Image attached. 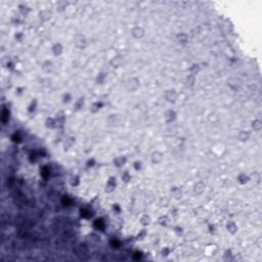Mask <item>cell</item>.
<instances>
[{
  "instance_id": "cell-5",
  "label": "cell",
  "mask_w": 262,
  "mask_h": 262,
  "mask_svg": "<svg viewBox=\"0 0 262 262\" xmlns=\"http://www.w3.org/2000/svg\"><path fill=\"white\" fill-rule=\"evenodd\" d=\"M145 29L140 27V26H136V27H134L131 31V34L135 39H140V38H143V36H145Z\"/></svg>"
},
{
  "instance_id": "cell-16",
  "label": "cell",
  "mask_w": 262,
  "mask_h": 262,
  "mask_svg": "<svg viewBox=\"0 0 262 262\" xmlns=\"http://www.w3.org/2000/svg\"><path fill=\"white\" fill-rule=\"evenodd\" d=\"M226 229L228 232H230V234L235 235V232H238V225L235 224V223L234 222V221H229V222L226 224Z\"/></svg>"
},
{
  "instance_id": "cell-18",
  "label": "cell",
  "mask_w": 262,
  "mask_h": 262,
  "mask_svg": "<svg viewBox=\"0 0 262 262\" xmlns=\"http://www.w3.org/2000/svg\"><path fill=\"white\" fill-rule=\"evenodd\" d=\"M194 82H196V76L191 75V74H189V75L187 76L186 79V86H187V87H193V86L194 85Z\"/></svg>"
},
{
  "instance_id": "cell-20",
  "label": "cell",
  "mask_w": 262,
  "mask_h": 262,
  "mask_svg": "<svg viewBox=\"0 0 262 262\" xmlns=\"http://www.w3.org/2000/svg\"><path fill=\"white\" fill-rule=\"evenodd\" d=\"M199 72H200V66H199L198 64H194L193 66L189 68V73H191V75L196 76Z\"/></svg>"
},
{
  "instance_id": "cell-26",
  "label": "cell",
  "mask_w": 262,
  "mask_h": 262,
  "mask_svg": "<svg viewBox=\"0 0 262 262\" xmlns=\"http://www.w3.org/2000/svg\"><path fill=\"white\" fill-rule=\"evenodd\" d=\"M122 179L124 180L125 182H128L129 180H130V175L128 174V172H125L124 174H122Z\"/></svg>"
},
{
  "instance_id": "cell-6",
  "label": "cell",
  "mask_w": 262,
  "mask_h": 262,
  "mask_svg": "<svg viewBox=\"0 0 262 262\" xmlns=\"http://www.w3.org/2000/svg\"><path fill=\"white\" fill-rule=\"evenodd\" d=\"M151 161H152L154 164H160L163 161V154L159 152V151L153 152L152 155H151Z\"/></svg>"
},
{
  "instance_id": "cell-8",
  "label": "cell",
  "mask_w": 262,
  "mask_h": 262,
  "mask_svg": "<svg viewBox=\"0 0 262 262\" xmlns=\"http://www.w3.org/2000/svg\"><path fill=\"white\" fill-rule=\"evenodd\" d=\"M205 187H206V186H205V183H204V182L199 181L194 186L193 191H194V194H198V196H200V194H202L204 191H205Z\"/></svg>"
},
{
  "instance_id": "cell-24",
  "label": "cell",
  "mask_w": 262,
  "mask_h": 262,
  "mask_svg": "<svg viewBox=\"0 0 262 262\" xmlns=\"http://www.w3.org/2000/svg\"><path fill=\"white\" fill-rule=\"evenodd\" d=\"M52 68H53V65H52L51 62L47 61V62H45L44 64H43V69H44V71L49 72V71H51Z\"/></svg>"
},
{
  "instance_id": "cell-27",
  "label": "cell",
  "mask_w": 262,
  "mask_h": 262,
  "mask_svg": "<svg viewBox=\"0 0 262 262\" xmlns=\"http://www.w3.org/2000/svg\"><path fill=\"white\" fill-rule=\"evenodd\" d=\"M47 127H50V128H53V127L55 126V124H54V121L52 119H47Z\"/></svg>"
},
{
  "instance_id": "cell-14",
  "label": "cell",
  "mask_w": 262,
  "mask_h": 262,
  "mask_svg": "<svg viewBox=\"0 0 262 262\" xmlns=\"http://www.w3.org/2000/svg\"><path fill=\"white\" fill-rule=\"evenodd\" d=\"M165 118H166V121H167L168 123H171V122H173L175 119H176V113H175L173 110H169L167 113H166Z\"/></svg>"
},
{
  "instance_id": "cell-9",
  "label": "cell",
  "mask_w": 262,
  "mask_h": 262,
  "mask_svg": "<svg viewBox=\"0 0 262 262\" xmlns=\"http://www.w3.org/2000/svg\"><path fill=\"white\" fill-rule=\"evenodd\" d=\"M52 53H53L54 55H56V56H59V55H61L62 53V51H64V47H62V45L59 42L57 43H54L53 46H52Z\"/></svg>"
},
{
  "instance_id": "cell-25",
  "label": "cell",
  "mask_w": 262,
  "mask_h": 262,
  "mask_svg": "<svg viewBox=\"0 0 262 262\" xmlns=\"http://www.w3.org/2000/svg\"><path fill=\"white\" fill-rule=\"evenodd\" d=\"M105 77H107V74L105 73H99L96 78L97 83H104L105 80Z\"/></svg>"
},
{
  "instance_id": "cell-17",
  "label": "cell",
  "mask_w": 262,
  "mask_h": 262,
  "mask_svg": "<svg viewBox=\"0 0 262 262\" xmlns=\"http://www.w3.org/2000/svg\"><path fill=\"white\" fill-rule=\"evenodd\" d=\"M114 165L117 166V167H122L125 163H126V158L125 157H117L114 159Z\"/></svg>"
},
{
  "instance_id": "cell-23",
  "label": "cell",
  "mask_w": 262,
  "mask_h": 262,
  "mask_svg": "<svg viewBox=\"0 0 262 262\" xmlns=\"http://www.w3.org/2000/svg\"><path fill=\"white\" fill-rule=\"evenodd\" d=\"M171 194H172L173 198L176 199V200H178V199L181 198L182 193H181V191H180V189H173V191H171Z\"/></svg>"
},
{
  "instance_id": "cell-12",
  "label": "cell",
  "mask_w": 262,
  "mask_h": 262,
  "mask_svg": "<svg viewBox=\"0 0 262 262\" xmlns=\"http://www.w3.org/2000/svg\"><path fill=\"white\" fill-rule=\"evenodd\" d=\"M250 136H251V134H250V132L247 131V130H241L239 132V134H238V138H239V140L243 141V143L248 140V139L250 138Z\"/></svg>"
},
{
  "instance_id": "cell-28",
  "label": "cell",
  "mask_w": 262,
  "mask_h": 262,
  "mask_svg": "<svg viewBox=\"0 0 262 262\" xmlns=\"http://www.w3.org/2000/svg\"><path fill=\"white\" fill-rule=\"evenodd\" d=\"M59 10H64L67 6V2H59Z\"/></svg>"
},
{
  "instance_id": "cell-21",
  "label": "cell",
  "mask_w": 262,
  "mask_h": 262,
  "mask_svg": "<svg viewBox=\"0 0 262 262\" xmlns=\"http://www.w3.org/2000/svg\"><path fill=\"white\" fill-rule=\"evenodd\" d=\"M208 120L211 122V123H216V122L219 120V117L216 113H210L208 116Z\"/></svg>"
},
{
  "instance_id": "cell-22",
  "label": "cell",
  "mask_w": 262,
  "mask_h": 262,
  "mask_svg": "<svg viewBox=\"0 0 262 262\" xmlns=\"http://www.w3.org/2000/svg\"><path fill=\"white\" fill-rule=\"evenodd\" d=\"M140 223L143 225V226H146L151 223V217L148 215H143V217L140 218Z\"/></svg>"
},
{
  "instance_id": "cell-11",
  "label": "cell",
  "mask_w": 262,
  "mask_h": 262,
  "mask_svg": "<svg viewBox=\"0 0 262 262\" xmlns=\"http://www.w3.org/2000/svg\"><path fill=\"white\" fill-rule=\"evenodd\" d=\"M51 16H52L51 11L48 10V9H43V10H41V11H40V13H39V18H40V20H42V21H44V22L48 21L49 19L51 18Z\"/></svg>"
},
{
  "instance_id": "cell-7",
  "label": "cell",
  "mask_w": 262,
  "mask_h": 262,
  "mask_svg": "<svg viewBox=\"0 0 262 262\" xmlns=\"http://www.w3.org/2000/svg\"><path fill=\"white\" fill-rule=\"evenodd\" d=\"M165 97L166 100H168V102H174L177 99V92L174 89H169L165 92Z\"/></svg>"
},
{
  "instance_id": "cell-3",
  "label": "cell",
  "mask_w": 262,
  "mask_h": 262,
  "mask_svg": "<svg viewBox=\"0 0 262 262\" xmlns=\"http://www.w3.org/2000/svg\"><path fill=\"white\" fill-rule=\"evenodd\" d=\"M75 253L79 258H86L88 256V253H89V249L85 244H80L76 247Z\"/></svg>"
},
{
  "instance_id": "cell-13",
  "label": "cell",
  "mask_w": 262,
  "mask_h": 262,
  "mask_svg": "<svg viewBox=\"0 0 262 262\" xmlns=\"http://www.w3.org/2000/svg\"><path fill=\"white\" fill-rule=\"evenodd\" d=\"M176 39L180 44H186L187 41H189V36H187L186 33L181 32V33H179V34H177Z\"/></svg>"
},
{
  "instance_id": "cell-4",
  "label": "cell",
  "mask_w": 262,
  "mask_h": 262,
  "mask_svg": "<svg viewBox=\"0 0 262 262\" xmlns=\"http://www.w3.org/2000/svg\"><path fill=\"white\" fill-rule=\"evenodd\" d=\"M74 43L78 48H85V46L87 45V40H86L85 36L82 34H77L75 37H74Z\"/></svg>"
},
{
  "instance_id": "cell-10",
  "label": "cell",
  "mask_w": 262,
  "mask_h": 262,
  "mask_svg": "<svg viewBox=\"0 0 262 262\" xmlns=\"http://www.w3.org/2000/svg\"><path fill=\"white\" fill-rule=\"evenodd\" d=\"M249 179L251 180L252 182H253L255 186H258L259 183H260L261 181V174L260 172L258 171H255L253 173V174L251 175V176H249Z\"/></svg>"
},
{
  "instance_id": "cell-2",
  "label": "cell",
  "mask_w": 262,
  "mask_h": 262,
  "mask_svg": "<svg viewBox=\"0 0 262 262\" xmlns=\"http://www.w3.org/2000/svg\"><path fill=\"white\" fill-rule=\"evenodd\" d=\"M124 65V57L120 54L114 55L110 59V66L114 69H119Z\"/></svg>"
},
{
  "instance_id": "cell-19",
  "label": "cell",
  "mask_w": 262,
  "mask_h": 262,
  "mask_svg": "<svg viewBox=\"0 0 262 262\" xmlns=\"http://www.w3.org/2000/svg\"><path fill=\"white\" fill-rule=\"evenodd\" d=\"M237 179H238V181H239L241 184H245V183H247V182L250 181L249 176H248V175H246V174H244V173L240 174L239 176H238Z\"/></svg>"
},
{
  "instance_id": "cell-29",
  "label": "cell",
  "mask_w": 262,
  "mask_h": 262,
  "mask_svg": "<svg viewBox=\"0 0 262 262\" xmlns=\"http://www.w3.org/2000/svg\"><path fill=\"white\" fill-rule=\"evenodd\" d=\"M69 100H71V96H70V94H65L64 95V102H68Z\"/></svg>"
},
{
  "instance_id": "cell-15",
  "label": "cell",
  "mask_w": 262,
  "mask_h": 262,
  "mask_svg": "<svg viewBox=\"0 0 262 262\" xmlns=\"http://www.w3.org/2000/svg\"><path fill=\"white\" fill-rule=\"evenodd\" d=\"M251 126L254 129V131L259 132L262 129V121L260 119H255L254 121H252Z\"/></svg>"
},
{
  "instance_id": "cell-1",
  "label": "cell",
  "mask_w": 262,
  "mask_h": 262,
  "mask_svg": "<svg viewBox=\"0 0 262 262\" xmlns=\"http://www.w3.org/2000/svg\"><path fill=\"white\" fill-rule=\"evenodd\" d=\"M139 86H140V83H139V80L136 77H132V78H129L128 80L126 81V84H125V87H126V89L128 91H132V92H134V91H136L139 88Z\"/></svg>"
}]
</instances>
